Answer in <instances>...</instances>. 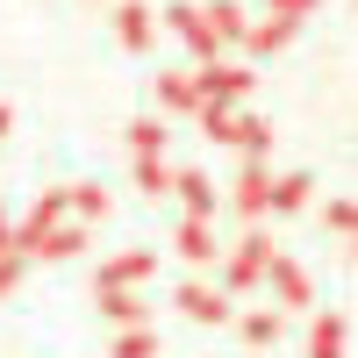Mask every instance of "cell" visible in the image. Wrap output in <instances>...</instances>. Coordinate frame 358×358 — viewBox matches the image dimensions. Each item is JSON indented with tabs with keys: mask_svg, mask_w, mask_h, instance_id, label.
<instances>
[{
	"mask_svg": "<svg viewBox=\"0 0 358 358\" xmlns=\"http://www.w3.org/2000/svg\"><path fill=\"white\" fill-rule=\"evenodd\" d=\"M172 29L194 43V57H208V65H215V43H222V36H215V22H208L201 8H172Z\"/></svg>",
	"mask_w": 358,
	"mask_h": 358,
	"instance_id": "obj_4",
	"label": "cell"
},
{
	"mask_svg": "<svg viewBox=\"0 0 358 358\" xmlns=\"http://www.w3.org/2000/svg\"><path fill=\"white\" fill-rule=\"evenodd\" d=\"M330 222H337V229H358V208H351V201H337V208H330Z\"/></svg>",
	"mask_w": 358,
	"mask_h": 358,
	"instance_id": "obj_25",
	"label": "cell"
},
{
	"mask_svg": "<svg viewBox=\"0 0 358 358\" xmlns=\"http://www.w3.org/2000/svg\"><path fill=\"white\" fill-rule=\"evenodd\" d=\"M208 22H215V36H244V15H236V8H215Z\"/></svg>",
	"mask_w": 358,
	"mask_h": 358,
	"instance_id": "obj_23",
	"label": "cell"
},
{
	"mask_svg": "<svg viewBox=\"0 0 358 358\" xmlns=\"http://www.w3.org/2000/svg\"><path fill=\"white\" fill-rule=\"evenodd\" d=\"M101 308L122 322V330H136V322H143V294H129V287H101Z\"/></svg>",
	"mask_w": 358,
	"mask_h": 358,
	"instance_id": "obj_11",
	"label": "cell"
},
{
	"mask_svg": "<svg viewBox=\"0 0 358 358\" xmlns=\"http://www.w3.org/2000/svg\"><path fill=\"white\" fill-rule=\"evenodd\" d=\"M229 201L244 208V215H265V208H273V172H265V165H244V179H236Z\"/></svg>",
	"mask_w": 358,
	"mask_h": 358,
	"instance_id": "obj_5",
	"label": "cell"
},
{
	"mask_svg": "<svg viewBox=\"0 0 358 358\" xmlns=\"http://www.w3.org/2000/svg\"><path fill=\"white\" fill-rule=\"evenodd\" d=\"M158 101H165V108H201L194 72H165V79H158Z\"/></svg>",
	"mask_w": 358,
	"mask_h": 358,
	"instance_id": "obj_14",
	"label": "cell"
},
{
	"mask_svg": "<svg viewBox=\"0 0 358 358\" xmlns=\"http://www.w3.org/2000/svg\"><path fill=\"white\" fill-rule=\"evenodd\" d=\"M0 251H15V229H8V208H0Z\"/></svg>",
	"mask_w": 358,
	"mask_h": 358,
	"instance_id": "obj_26",
	"label": "cell"
},
{
	"mask_svg": "<svg viewBox=\"0 0 358 358\" xmlns=\"http://www.w3.org/2000/svg\"><path fill=\"white\" fill-rule=\"evenodd\" d=\"M265 265H273V244H265V236L251 229L244 244L229 251V287H258V280H265Z\"/></svg>",
	"mask_w": 358,
	"mask_h": 358,
	"instance_id": "obj_2",
	"label": "cell"
},
{
	"mask_svg": "<svg viewBox=\"0 0 358 358\" xmlns=\"http://www.w3.org/2000/svg\"><path fill=\"white\" fill-rule=\"evenodd\" d=\"M0 129H8V108H0Z\"/></svg>",
	"mask_w": 358,
	"mask_h": 358,
	"instance_id": "obj_27",
	"label": "cell"
},
{
	"mask_svg": "<svg viewBox=\"0 0 358 358\" xmlns=\"http://www.w3.org/2000/svg\"><path fill=\"white\" fill-rule=\"evenodd\" d=\"M65 201L79 208V215H108V194H101V187H72Z\"/></svg>",
	"mask_w": 358,
	"mask_h": 358,
	"instance_id": "obj_20",
	"label": "cell"
},
{
	"mask_svg": "<svg viewBox=\"0 0 358 358\" xmlns=\"http://www.w3.org/2000/svg\"><path fill=\"white\" fill-rule=\"evenodd\" d=\"M308 358H344V322H337V315H315V330H308Z\"/></svg>",
	"mask_w": 358,
	"mask_h": 358,
	"instance_id": "obj_12",
	"label": "cell"
},
{
	"mask_svg": "<svg viewBox=\"0 0 358 358\" xmlns=\"http://www.w3.org/2000/svg\"><path fill=\"white\" fill-rule=\"evenodd\" d=\"M308 187H315L308 172H287V179H273V208H280V215H294V208H308Z\"/></svg>",
	"mask_w": 358,
	"mask_h": 358,
	"instance_id": "obj_13",
	"label": "cell"
},
{
	"mask_svg": "<svg viewBox=\"0 0 358 358\" xmlns=\"http://www.w3.org/2000/svg\"><path fill=\"white\" fill-rule=\"evenodd\" d=\"M136 187H143V194L158 201V194H172V172H165L158 158H136Z\"/></svg>",
	"mask_w": 358,
	"mask_h": 358,
	"instance_id": "obj_19",
	"label": "cell"
},
{
	"mask_svg": "<svg viewBox=\"0 0 358 358\" xmlns=\"http://www.w3.org/2000/svg\"><path fill=\"white\" fill-rule=\"evenodd\" d=\"M287 36H294V22H280V15H273V22H258V29H244V43H251L258 57H265V50H280Z\"/></svg>",
	"mask_w": 358,
	"mask_h": 358,
	"instance_id": "obj_16",
	"label": "cell"
},
{
	"mask_svg": "<svg viewBox=\"0 0 358 358\" xmlns=\"http://www.w3.org/2000/svg\"><path fill=\"white\" fill-rule=\"evenodd\" d=\"M115 358H158V330H143V322L122 330V337H115Z\"/></svg>",
	"mask_w": 358,
	"mask_h": 358,
	"instance_id": "obj_17",
	"label": "cell"
},
{
	"mask_svg": "<svg viewBox=\"0 0 358 358\" xmlns=\"http://www.w3.org/2000/svg\"><path fill=\"white\" fill-rule=\"evenodd\" d=\"M151 265H158L151 251H122V258H108V265H101V287H129V280L151 273Z\"/></svg>",
	"mask_w": 358,
	"mask_h": 358,
	"instance_id": "obj_9",
	"label": "cell"
},
{
	"mask_svg": "<svg viewBox=\"0 0 358 358\" xmlns=\"http://www.w3.org/2000/svg\"><path fill=\"white\" fill-rule=\"evenodd\" d=\"M179 308H187L194 322H229V294H222V287H201V280H187V287H179Z\"/></svg>",
	"mask_w": 358,
	"mask_h": 358,
	"instance_id": "obj_3",
	"label": "cell"
},
{
	"mask_svg": "<svg viewBox=\"0 0 358 358\" xmlns=\"http://www.w3.org/2000/svg\"><path fill=\"white\" fill-rule=\"evenodd\" d=\"M172 187H179V201H187V215H215V187H208V172H172Z\"/></svg>",
	"mask_w": 358,
	"mask_h": 358,
	"instance_id": "obj_7",
	"label": "cell"
},
{
	"mask_svg": "<svg viewBox=\"0 0 358 358\" xmlns=\"http://www.w3.org/2000/svg\"><path fill=\"white\" fill-rule=\"evenodd\" d=\"M194 86H201V101H208V108H229V101H244V94H251V72H244V65H201Z\"/></svg>",
	"mask_w": 358,
	"mask_h": 358,
	"instance_id": "obj_1",
	"label": "cell"
},
{
	"mask_svg": "<svg viewBox=\"0 0 358 358\" xmlns=\"http://www.w3.org/2000/svg\"><path fill=\"white\" fill-rule=\"evenodd\" d=\"M265 8H273V15H280V22H301V15H308V8H315V0H265Z\"/></svg>",
	"mask_w": 358,
	"mask_h": 358,
	"instance_id": "obj_24",
	"label": "cell"
},
{
	"mask_svg": "<svg viewBox=\"0 0 358 358\" xmlns=\"http://www.w3.org/2000/svg\"><path fill=\"white\" fill-rule=\"evenodd\" d=\"M129 143H136V158H158V151H165V122H151V115L129 122Z\"/></svg>",
	"mask_w": 358,
	"mask_h": 358,
	"instance_id": "obj_18",
	"label": "cell"
},
{
	"mask_svg": "<svg viewBox=\"0 0 358 358\" xmlns=\"http://www.w3.org/2000/svg\"><path fill=\"white\" fill-rule=\"evenodd\" d=\"M244 337H251V344H273V337H280V315H244Z\"/></svg>",
	"mask_w": 358,
	"mask_h": 358,
	"instance_id": "obj_21",
	"label": "cell"
},
{
	"mask_svg": "<svg viewBox=\"0 0 358 358\" xmlns=\"http://www.w3.org/2000/svg\"><path fill=\"white\" fill-rule=\"evenodd\" d=\"M115 36H122L129 50H143V43H151V8H136V0H122V8H115Z\"/></svg>",
	"mask_w": 358,
	"mask_h": 358,
	"instance_id": "obj_8",
	"label": "cell"
},
{
	"mask_svg": "<svg viewBox=\"0 0 358 358\" xmlns=\"http://www.w3.org/2000/svg\"><path fill=\"white\" fill-rule=\"evenodd\" d=\"M215 229H208L201 215H187V222H179V258H187V265H215Z\"/></svg>",
	"mask_w": 358,
	"mask_h": 358,
	"instance_id": "obj_6",
	"label": "cell"
},
{
	"mask_svg": "<svg viewBox=\"0 0 358 358\" xmlns=\"http://www.w3.org/2000/svg\"><path fill=\"white\" fill-rule=\"evenodd\" d=\"M265 280H273V287L287 294V301H294V308H301V301H308V273H301V265H294V258H273V265H265Z\"/></svg>",
	"mask_w": 358,
	"mask_h": 358,
	"instance_id": "obj_10",
	"label": "cell"
},
{
	"mask_svg": "<svg viewBox=\"0 0 358 358\" xmlns=\"http://www.w3.org/2000/svg\"><path fill=\"white\" fill-rule=\"evenodd\" d=\"M22 287V251H0V294Z\"/></svg>",
	"mask_w": 358,
	"mask_h": 358,
	"instance_id": "obj_22",
	"label": "cell"
},
{
	"mask_svg": "<svg viewBox=\"0 0 358 358\" xmlns=\"http://www.w3.org/2000/svg\"><path fill=\"white\" fill-rule=\"evenodd\" d=\"M229 143H236V151H251V158H258L265 143H273V129H265L258 115H236V122H229Z\"/></svg>",
	"mask_w": 358,
	"mask_h": 358,
	"instance_id": "obj_15",
	"label": "cell"
}]
</instances>
